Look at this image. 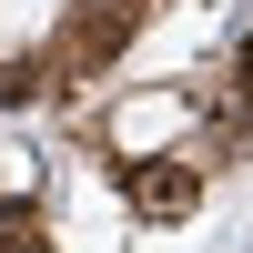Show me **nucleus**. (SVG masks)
Here are the masks:
<instances>
[{"mask_svg":"<svg viewBox=\"0 0 253 253\" xmlns=\"http://www.w3.org/2000/svg\"><path fill=\"white\" fill-rule=\"evenodd\" d=\"M132 31H142V0H81V10L51 31V51H41V61H51V81H101V71L122 61V41H132Z\"/></svg>","mask_w":253,"mask_h":253,"instance_id":"obj_1","label":"nucleus"},{"mask_svg":"<svg viewBox=\"0 0 253 253\" xmlns=\"http://www.w3.org/2000/svg\"><path fill=\"white\" fill-rule=\"evenodd\" d=\"M193 112H203V162H243L253 152V81H243V61L193 81Z\"/></svg>","mask_w":253,"mask_h":253,"instance_id":"obj_2","label":"nucleus"},{"mask_svg":"<svg viewBox=\"0 0 253 253\" xmlns=\"http://www.w3.org/2000/svg\"><path fill=\"white\" fill-rule=\"evenodd\" d=\"M122 193H132L142 223H182L203 203V162L193 152H152V162H122Z\"/></svg>","mask_w":253,"mask_h":253,"instance_id":"obj_3","label":"nucleus"},{"mask_svg":"<svg viewBox=\"0 0 253 253\" xmlns=\"http://www.w3.org/2000/svg\"><path fill=\"white\" fill-rule=\"evenodd\" d=\"M41 91H51V61H41V51L0 61V112H20V101H41Z\"/></svg>","mask_w":253,"mask_h":253,"instance_id":"obj_4","label":"nucleus"}]
</instances>
